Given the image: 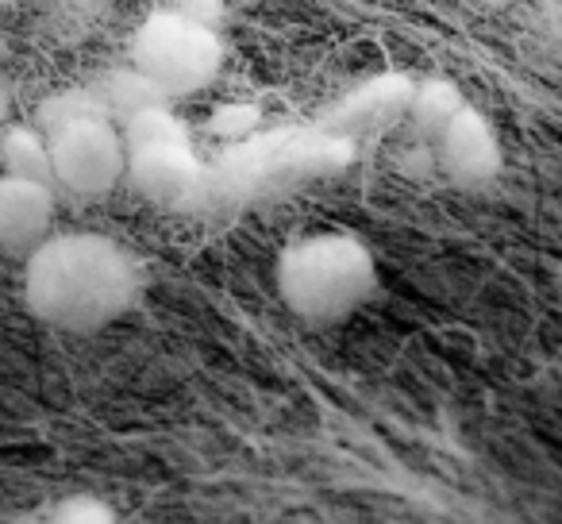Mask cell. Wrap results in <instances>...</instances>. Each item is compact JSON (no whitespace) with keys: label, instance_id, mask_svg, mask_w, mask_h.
<instances>
[{"label":"cell","instance_id":"cell-12","mask_svg":"<svg viewBox=\"0 0 562 524\" xmlns=\"http://www.w3.org/2000/svg\"><path fill=\"white\" fill-rule=\"evenodd\" d=\"M47 524H120V521H116V513H112V505H104L101 498H86V493H81V498L63 501Z\"/></svg>","mask_w":562,"mask_h":524},{"label":"cell","instance_id":"cell-13","mask_svg":"<svg viewBox=\"0 0 562 524\" xmlns=\"http://www.w3.org/2000/svg\"><path fill=\"white\" fill-rule=\"evenodd\" d=\"M547 32H551L554 43L562 47V0H551V9H547Z\"/></svg>","mask_w":562,"mask_h":524},{"label":"cell","instance_id":"cell-7","mask_svg":"<svg viewBox=\"0 0 562 524\" xmlns=\"http://www.w3.org/2000/svg\"><path fill=\"white\" fill-rule=\"evenodd\" d=\"M55 227V186L0 174V250L32 258Z\"/></svg>","mask_w":562,"mask_h":524},{"label":"cell","instance_id":"cell-8","mask_svg":"<svg viewBox=\"0 0 562 524\" xmlns=\"http://www.w3.org/2000/svg\"><path fill=\"white\" fill-rule=\"evenodd\" d=\"M408 93H413V81H401V78L370 81V86H362L359 93L339 104L336 124L347 127V132H359V127H374L382 120L405 116Z\"/></svg>","mask_w":562,"mask_h":524},{"label":"cell","instance_id":"cell-9","mask_svg":"<svg viewBox=\"0 0 562 524\" xmlns=\"http://www.w3.org/2000/svg\"><path fill=\"white\" fill-rule=\"evenodd\" d=\"M462 104H467V101H462V93L451 86V81L428 78V81H420V86H413L408 104H405V116H401V120H405L408 132H413L416 140L431 147V140H436V135L451 124V116L462 109Z\"/></svg>","mask_w":562,"mask_h":524},{"label":"cell","instance_id":"cell-2","mask_svg":"<svg viewBox=\"0 0 562 524\" xmlns=\"http://www.w3.org/2000/svg\"><path fill=\"white\" fill-rule=\"evenodd\" d=\"M278 293L301 321L339 324L378 293V258L359 235H305L281 250Z\"/></svg>","mask_w":562,"mask_h":524},{"label":"cell","instance_id":"cell-15","mask_svg":"<svg viewBox=\"0 0 562 524\" xmlns=\"http://www.w3.org/2000/svg\"><path fill=\"white\" fill-rule=\"evenodd\" d=\"M86 4H112V0H86Z\"/></svg>","mask_w":562,"mask_h":524},{"label":"cell","instance_id":"cell-14","mask_svg":"<svg viewBox=\"0 0 562 524\" xmlns=\"http://www.w3.org/2000/svg\"><path fill=\"white\" fill-rule=\"evenodd\" d=\"M12 132V104H9V97L0 93V147H4V135Z\"/></svg>","mask_w":562,"mask_h":524},{"label":"cell","instance_id":"cell-10","mask_svg":"<svg viewBox=\"0 0 562 524\" xmlns=\"http://www.w3.org/2000/svg\"><path fill=\"white\" fill-rule=\"evenodd\" d=\"M0 170L9 178H27L43 181V186H55V166H50V143L35 127H16L4 135V147H0Z\"/></svg>","mask_w":562,"mask_h":524},{"label":"cell","instance_id":"cell-3","mask_svg":"<svg viewBox=\"0 0 562 524\" xmlns=\"http://www.w3.org/2000/svg\"><path fill=\"white\" fill-rule=\"evenodd\" d=\"M220 40L193 16L158 12L135 32L132 66L170 101L204 89L220 74Z\"/></svg>","mask_w":562,"mask_h":524},{"label":"cell","instance_id":"cell-6","mask_svg":"<svg viewBox=\"0 0 562 524\" xmlns=\"http://www.w3.org/2000/svg\"><path fill=\"white\" fill-rule=\"evenodd\" d=\"M127 181L139 189L143 197L158 204H181L196 197L201 189V163L189 150V140H166V143H143V147H127Z\"/></svg>","mask_w":562,"mask_h":524},{"label":"cell","instance_id":"cell-4","mask_svg":"<svg viewBox=\"0 0 562 524\" xmlns=\"http://www.w3.org/2000/svg\"><path fill=\"white\" fill-rule=\"evenodd\" d=\"M55 186L78 197H104L127 174L124 132L109 116H86L47 135Z\"/></svg>","mask_w":562,"mask_h":524},{"label":"cell","instance_id":"cell-11","mask_svg":"<svg viewBox=\"0 0 562 524\" xmlns=\"http://www.w3.org/2000/svg\"><path fill=\"white\" fill-rule=\"evenodd\" d=\"M101 104H104V112H109V116L127 120V116H135V112H143V109L166 104V97L158 93V89L150 86V81L135 70V66H127V70H120V74H112V78H109Z\"/></svg>","mask_w":562,"mask_h":524},{"label":"cell","instance_id":"cell-5","mask_svg":"<svg viewBox=\"0 0 562 524\" xmlns=\"http://www.w3.org/2000/svg\"><path fill=\"white\" fill-rule=\"evenodd\" d=\"M431 155L439 174L459 189H485L505 166L497 132L474 104H462L454 112L451 124L431 140Z\"/></svg>","mask_w":562,"mask_h":524},{"label":"cell","instance_id":"cell-1","mask_svg":"<svg viewBox=\"0 0 562 524\" xmlns=\"http://www.w3.org/2000/svg\"><path fill=\"white\" fill-rule=\"evenodd\" d=\"M24 293L40 321L66 332H93L132 309L139 270L127 250L104 235H50L27 258Z\"/></svg>","mask_w":562,"mask_h":524}]
</instances>
